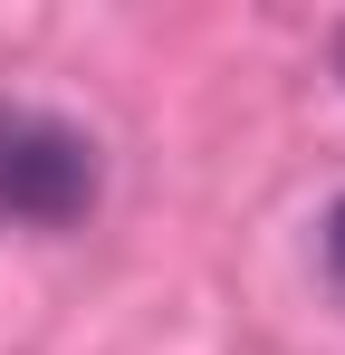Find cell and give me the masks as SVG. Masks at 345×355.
Returning <instances> with one entry per match:
<instances>
[{
  "instance_id": "1",
  "label": "cell",
  "mask_w": 345,
  "mask_h": 355,
  "mask_svg": "<svg viewBox=\"0 0 345 355\" xmlns=\"http://www.w3.org/2000/svg\"><path fill=\"white\" fill-rule=\"evenodd\" d=\"M96 202V144L48 106H0V231H67Z\"/></svg>"
},
{
  "instance_id": "2",
  "label": "cell",
  "mask_w": 345,
  "mask_h": 355,
  "mask_svg": "<svg viewBox=\"0 0 345 355\" xmlns=\"http://www.w3.org/2000/svg\"><path fill=\"white\" fill-rule=\"evenodd\" d=\"M326 269H336V288H345V202L326 211Z\"/></svg>"
},
{
  "instance_id": "3",
  "label": "cell",
  "mask_w": 345,
  "mask_h": 355,
  "mask_svg": "<svg viewBox=\"0 0 345 355\" xmlns=\"http://www.w3.org/2000/svg\"><path fill=\"white\" fill-rule=\"evenodd\" d=\"M336 67H345V39H336Z\"/></svg>"
}]
</instances>
